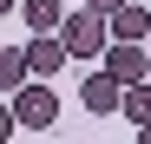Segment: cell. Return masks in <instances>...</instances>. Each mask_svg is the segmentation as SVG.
Wrapping results in <instances>:
<instances>
[{
	"instance_id": "obj_1",
	"label": "cell",
	"mask_w": 151,
	"mask_h": 144,
	"mask_svg": "<svg viewBox=\"0 0 151 144\" xmlns=\"http://www.w3.org/2000/svg\"><path fill=\"white\" fill-rule=\"evenodd\" d=\"M105 33H112V20L99 13V7L59 20V39H66V53H72V59H99V53H105Z\"/></svg>"
},
{
	"instance_id": "obj_2",
	"label": "cell",
	"mask_w": 151,
	"mask_h": 144,
	"mask_svg": "<svg viewBox=\"0 0 151 144\" xmlns=\"http://www.w3.org/2000/svg\"><path fill=\"white\" fill-rule=\"evenodd\" d=\"M13 118H20V131H53V118H59V92L53 79H27L13 92Z\"/></svg>"
},
{
	"instance_id": "obj_3",
	"label": "cell",
	"mask_w": 151,
	"mask_h": 144,
	"mask_svg": "<svg viewBox=\"0 0 151 144\" xmlns=\"http://www.w3.org/2000/svg\"><path fill=\"white\" fill-rule=\"evenodd\" d=\"M105 72H112L118 85H138L145 72H151V46L145 39H112L105 46Z\"/></svg>"
},
{
	"instance_id": "obj_4",
	"label": "cell",
	"mask_w": 151,
	"mask_h": 144,
	"mask_svg": "<svg viewBox=\"0 0 151 144\" xmlns=\"http://www.w3.org/2000/svg\"><path fill=\"white\" fill-rule=\"evenodd\" d=\"M79 98H86V111H92V118H118V105H125V85L112 79V72H92V79L79 85Z\"/></svg>"
},
{
	"instance_id": "obj_5",
	"label": "cell",
	"mask_w": 151,
	"mask_h": 144,
	"mask_svg": "<svg viewBox=\"0 0 151 144\" xmlns=\"http://www.w3.org/2000/svg\"><path fill=\"white\" fill-rule=\"evenodd\" d=\"M66 59H72V53H66V39H59V33H33V46H27V66H33V79H53Z\"/></svg>"
},
{
	"instance_id": "obj_6",
	"label": "cell",
	"mask_w": 151,
	"mask_h": 144,
	"mask_svg": "<svg viewBox=\"0 0 151 144\" xmlns=\"http://www.w3.org/2000/svg\"><path fill=\"white\" fill-rule=\"evenodd\" d=\"M105 20H112V39H151V13L132 7V0H125L118 13H105Z\"/></svg>"
},
{
	"instance_id": "obj_7",
	"label": "cell",
	"mask_w": 151,
	"mask_h": 144,
	"mask_svg": "<svg viewBox=\"0 0 151 144\" xmlns=\"http://www.w3.org/2000/svg\"><path fill=\"white\" fill-rule=\"evenodd\" d=\"M33 79V66H27V53H13V46H0V98H13L20 85Z\"/></svg>"
},
{
	"instance_id": "obj_8",
	"label": "cell",
	"mask_w": 151,
	"mask_h": 144,
	"mask_svg": "<svg viewBox=\"0 0 151 144\" xmlns=\"http://www.w3.org/2000/svg\"><path fill=\"white\" fill-rule=\"evenodd\" d=\"M20 20H27L33 33H53L66 13H59V0H20Z\"/></svg>"
},
{
	"instance_id": "obj_9",
	"label": "cell",
	"mask_w": 151,
	"mask_h": 144,
	"mask_svg": "<svg viewBox=\"0 0 151 144\" xmlns=\"http://www.w3.org/2000/svg\"><path fill=\"white\" fill-rule=\"evenodd\" d=\"M118 118H138V125H151V85H145V79H138V85H125Z\"/></svg>"
},
{
	"instance_id": "obj_10",
	"label": "cell",
	"mask_w": 151,
	"mask_h": 144,
	"mask_svg": "<svg viewBox=\"0 0 151 144\" xmlns=\"http://www.w3.org/2000/svg\"><path fill=\"white\" fill-rule=\"evenodd\" d=\"M13 131H20V118H13V98H0V144H7Z\"/></svg>"
},
{
	"instance_id": "obj_11",
	"label": "cell",
	"mask_w": 151,
	"mask_h": 144,
	"mask_svg": "<svg viewBox=\"0 0 151 144\" xmlns=\"http://www.w3.org/2000/svg\"><path fill=\"white\" fill-rule=\"evenodd\" d=\"M86 7H99V13H118V7H125V0H86Z\"/></svg>"
},
{
	"instance_id": "obj_12",
	"label": "cell",
	"mask_w": 151,
	"mask_h": 144,
	"mask_svg": "<svg viewBox=\"0 0 151 144\" xmlns=\"http://www.w3.org/2000/svg\"><path fill=\"white\" fill-rule=\"evenodd\" d=\"M0 13H20V0H0Z\"/></svg>"
},
{
	"instance_id": "obj_13",
	"label": "cell",
	"mask_w": 151,
	"mask_h": 144,
	"mask_svg": "<svg viewBox=\"0 0 151 144\" xmlns=\"http://www.w3.org/2000/svg\"><path fill=\"white\" fill-rule=\"evenodd\" d=\"M145 46H151V39H145Z\"/></svg>"
}]
</instances>
